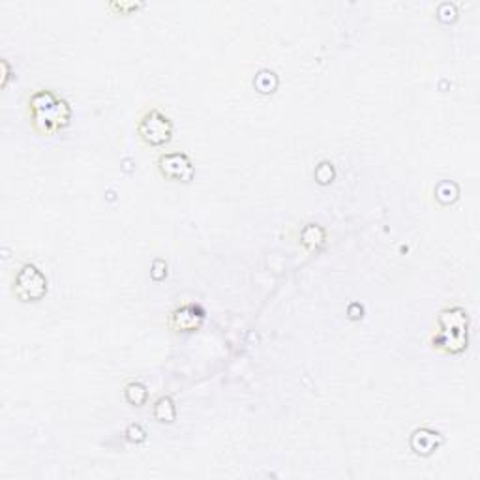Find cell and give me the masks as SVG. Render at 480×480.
<instances>
[{
  "instance_id": "6da1fadb",
  "label": "cell",
  "mask_w": 480,
  "mask_h": 480,
  "mask_svg": "<svg viewBox=\"0 0 480 480\" xmlns=\"http://www.w3.org/2000/svg\"><path fill=\"white\" fill-rule=\"evenodd\" d=\"M32 128L42 135H53L70 124L72 107L51 90H38L28 98Z\"/></svg>"
},
{
  "instance_id": "7a4b0ae2",
  "label": "cell",
  "mask_w": 480,
  "mask_h": 480,
  "mask_svg": "<svg viewBox=\"0 0 480 480\" xmlns=\"http://www.w3.org/2000/svg\"><path fill=\"white\" fill-rule=\"evenodd\" d=\"M439 332L434 336V347L445 353H460L467 346V313L464 308H448L439 315Z\"/></svg>"
},
{
  "instance_id": "3957f363",
  "label": "cell",
  "mask_w": 480,
  "mask_h": 480,
  "mask_svg": "<svg viewBox=\"0 0 480 480\" xmlns=\"http://www.w3.org/2000/svg\"><path fill=\"white\" fill-rule=\"evenodd\" d=\"M47 293V278L36 265H23L13 279V295L21 302H38Z\"/></svg>"
},
{
  "instance_id": "277c9868",
  "label": "cell",
  "mask_w": 480,
  "mask_h": 480,
  "mask_svg": "<svg viewBox=\"0 0 480 480\" xmlns=\"http://www.w3.org/2000/svg\"><path fill=\"white\" fill-rule=\"evenodd\" d=\"M137 134L141 141L151 146H162L169 143L171 135H173V124L162 111L151 109L141 117L137 124Z\"/></svg>"
},
{
  "instance_id": "5b68a950",
  "label": "cell",
  "mask_w": 480,
  "mask_h": 480,
  "mask_svg": "<svg viewBox=\"0 0 480 480\" xmlns=\"http://www.w3.org/2000/svg\"><path fill=\"white\" fill-rule=\"evenodd\" d=\"M158 168L160 173L169 180L175 182H190L196 175V168L186 154L182 152H168L162 154L158 160Z\"/></svg>"
},
{
  "instance_id": "8992f818",
  "label": "cell",
  "mask_w": 480,
  "mask_h": 480,
  "mask_svg": "<svg viewBox=\"0 0 480 480\" xmlns=\"http://www.w3.org/2000/svg\"><path fill=\"white\" fill-rule=\"evenodd\" d=\"M205 312L197 304H184L171 313V324L180 332H194L201 327Z\"/></svg>"
},
{
  "instance_id": "52a82bcc",
  "label": "cell",
  "mask_w": 480,
  "mask_h": 480,
  "mask_svg": "<svg viewBox=\"0 0 480 480\" xmlns=\"http://www.w3.org/2000/svg\"><path fill=\"white\" fill-rule=\"evenodd\" d=\"M441 445V437L439 434L434 430H428V428H422V430H417L411 437V447L417 454H422V456H428L436 450L437 447Z\"/></svg>"
},
{
  "instance_id": "ba28073f",
  "label": "cell",
  "mask_w": 480,
  "mask_h": 480,
  "mask_svg": "<svg viewBox=\"0 0 480 480\" xmlns=\"http://www.w3.org/2000/svg\"><path fill=\"white\" fill-rule=\"evenodd\" d=\"M177 417V409H175L173 400L169 396H162L154 405V419L158 422H173Z\"/></svg>"
},
{
  "instance_id": "9c48e42d",
  "label": "cell",
  "mask_w": 480,
  "mask_h": 480,
  "mask_svg": "<svg viewBox=\"0 0 480 480\" xmlns=\"http://www.w3.org/2000/svg\"><path fill=\"white\" fill-rule=\"evenodd\" d=\"M124 396H126V400H128L132 405H143L146 400V389L141 383H130V385H126V389H124Z\"/></svg>"
},
{
  "instance_id": "30bf717a",
  "label": "cell",
  "mask_w": 480,
  "mask_h": 480,
  "mask_svg": "<svg viewBox=\"0 0 480 480\" xmlns=\"http://www.w3.org/2000/svg\"><path fill=\"white\" fill-rule=\"evenodd\" d=\"M323 229L319 225L310 224L306 229L302 231V244L308 246V248H317V244H321L324 239V235H321Z\"/></svg>"
},
{
  "instance_id": "8fae6325",
  "label": "cell",
  "mask_w": 480,
  "mask_h": 480,
  "mask_svg": "<svg viewBox=\"0 0 480 480\" xmlns=\"http://www.w3.org/2000/svg\"><path fill=\"white\" fill-rule=\"evenodd\" d=\"M315 179L321 182V184H329L330 180L334 179V169L329 162L319 163V168L315 169Z\"/></svg>"
},
{
  "instance_id": "7c38bea8",
  "label": "cell",
  "mask_w": 480,
  "mask_h": 480,
  "mask_svg": "<svg viewBox=\"0 0 480 480\" xmlns=\"http://www.w3.org/2000/svg\"><path fill=\"white\" fill-rule=\"evenodd\" d=\"M257 81H265V84L259 87L261 92H272L276 89V84H278V79H276V75L272 72H261L257 75Z\"/></svg>"
},
{
  "instance_id": "4fadbf2b",
  "label": "cell",
  "mask_w": 480,
  "mask_h": 480,
  "mask_svg": "<svg viewBox=\"0 0 480 480\" xmlns=\"http://www.w3.org/2000/svg\"><path fill=\"white\" fill-rule=\"evenodd\" d=\"M126 436H128V439L132 443H141L143 439H145L146 434L139 424H132V426H128V430H126Z\"/></svg>"
}]
</instances>
